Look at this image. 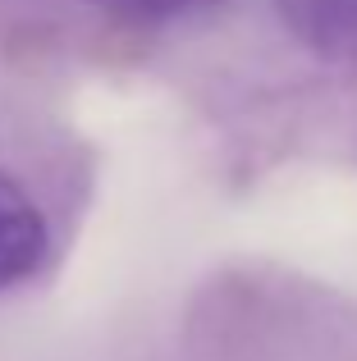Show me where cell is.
<instances>
[{
  "instance_id": "2",
  "label": "cell",
  "mask_w": 357,
  "mask_h": 361,
  "mask_svg": "<svg viewBox=\"0 0 357 361\" xmlns=\"http://www.w3.org/2000/svg\"><path fill=\"white\" fill-rule=\"evenodd\" d=\"M289 14L307 42L357 51V0H289Z\"/></svg>"
},
{
  "instance_id": "1",
  "label": "cell",
  "mask_w": 357,
  "mask_h": 361,
  "mask_svg": "<svg viewBox=\"0 0 357 361\" xmlns=\"http://www.w3.org/2000/svg\"><path fill=\"white\" fill-rule=\"evenodd\" d=\"M46 252H51V229L42 206L28 197L18 178L0 169V288H14L28 274H37Z\"/></svg>"
},
{
  "instance_id": "3",
  "label": "cell",
  "mask_w": 357,
  "mask_h": 361,
  "mask_svg": "<svg viewBox=\"0 0 357 361\" xmlns=\"http://www.w3.org/2000/svg\"><path fill=\"white\" fill-rule=\"evenodd\" d=\"M101 5L128 23H178V18H197L215 9L220 0H101Z\"/></svg>"
}]
</instances>
